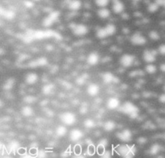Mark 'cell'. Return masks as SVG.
<instances>
[{
	"instance_id": "6da1fadb",
	"label": "cell",
	"mask_w": 165,
	"mask_h": 158,
	"mask_svg": "<svg viewBox=\"0 0 165 158\" xmlns=\"http://www.w3.org/2000/svg\"><path fill=\"white\" fill-rule=\"evenodd\" d=\"M120 111L125 113L131 118H136L139 116V108L137 106L132 103L131 102H125L120 107Z\"/></svg>"
},
{
	"instance_id": "7a4b0ae2",
	"label": "cell",
	"mask_w": 165,
	"mask_h": 158,
	"mask_svg": "<svg viewBox=\"0 0 165 158\" xmlns=\"http://www.w3.org/2000/svg\"><path fill=\"white\" fill-rule=\"evenodd\" d=\"M116 152L118 155L123 157H130L135 154L136 152V149L135 147L128 146L126 145H118L116 148Z\"/></svg>"
},
{
	"instance_id": "3957f363",
	"label": "cell",
	"mask_w": 165,
	"mask_h": 158,
	"mask_svg": "<svg viewBox=\"0 0 165 158\" xmlns=\"http://www.w3.org/2000/svg\"><path fill=\"white\" fill-rule=\"evenodd\" d=\"M60 118L61 122L66 126H72L75 124L76 120H77L76 115L73 112H70V111L62 113Z\"/></svg>"
},
{
	"instance_id": "277c9868",
	"label": "cell",
	"mask_w": 165,
	"mask_h": 158,
	"mask_svg": "<svg viewBox=\"0 0 165 158\" xmlns=\"http://www.w3.org/2000/svg\"><path fill=\"white\" fill-rule=\"evenodd\" d=\"M73 33L77 36H82L88 33V28L83 24H73L70 25Z\"/></svg>"
},
{
	"instance_id": "5b68a950",
	"label": "cell",
	"mask_w": 165,
	"mask_h": 158,
	"mask_svg": "<svg viewBox=\"0 0 165 158\" xmlns=\"http://www.w3.org/2000/svg\"><path fill=\"white\" fill-rule=\"evenodd\" d=\"M158 50L155 49H145L143 53V58L145 62L148 63H153L156 60V55H157Z\"/></svg>"
},
{
	"instance_id": "8992f818",
	"label": "cell",
	"mask_w": 165,
	"mask_h": 158,
	"mask_svg": "<svg viewBox=\"0 0 165 158\" xmlns=\"http://www.w3.org/2000/svg\"><path fill=\"white\" fill-rule=\"evenodd\" d=\"M131 42L132 45H135V46H142V45L146 44L147 39L140 32H137L134 33L131 36Z\"/></svg>"
},
{
	"instance_id": "52a82bcc",
	"label": "cell",
	"mask_w": 165,
	"mask_h": 158,
	"mask_svg": "<svg viewBox=\"0 0 165 158\" xmlns=\"http://www.w3.org/2000/svg\"><path fill=\"white\" fill-rule=\"evenodd\" d=\"M135 60V56L129 54V53H126V54H123L121 56L119 61H120L121 66H123L124 68H129L133 66Z\"/></svg>"
},
{
	"instance_id": "ba28073f",
	"label": "cell",
	"mask_w": 165,
	"mask_h": 158,
	"mask_svg": "<svg viewBox=\"0 0 165 158\" xmlns=\"http://www.w3.org/2000/svg\"><path fill=\"white\" fill-rule=\"evenodd\" d=\"M59 15H60V12L57 11H53L51 12L49 15H48L47 16L45 17L43 21V24L45 27H49L51 25H53L57 19L59 18Z\"/></svg>"
},
{
	"instance_id": "9c48e42d",
	"label": "cell",
	"mask_w": 165,
	"mask_h": 158,
	"mask_svg": "<svg viewBox=\"0 0 165 158\" xmlns=\"http://www.w3.org/2000/svg\"><path fill=\"white\" fill-rule=\"evenodd\" d=\"M116 136L119 140L122 141V142H129L131 140L133 134L130 129H124L121 132H118L116 134Z\"/></svg>"
},
{
	"instance_id": "30bf717a",
	"label": "cell",
	"mask_w": 165,
	"mask_h": 158,
	"mask_svg": "<svg viewBox=\"0 0 165 158\" xmlns=\"http://www.w3.org/2000/svg\"><path fill=\"white\" fill-rule=\"evenodd\" d=\"M125 10V5L121 0H112V11L115 14H122Z\"/></svg>"
},
{
	"instance_id": "8fae6325",
	"label": "cell",
	"mask_w": 165,
	"mask_h": 158,
	"mask_svg": "<svg viewBox=\"0 0 165 158\" xmlns=\"http://www.w3.org/2000/svg\"><path fill=\"white\" fill-rule=\"evenodd\" d=\"M106 107L109 110H116L120 107V100L116 97H111L106 102Z\"/></svg>"
},
{
	"instance_id": "7c38bea8",
	"label": "cell",
	"mask_w": 165,
	"mask_h": 158,
	"mask_svg": "<svg viewBox=\"0 0 165 158\" xmlns=\"http://www.w3.org/2000/svg\"><path fill=\"white\" fill-rule=\"evenodd\" d=\"M102 81L105 84H111V83H118V78L115 77L111 72H106L102 75Z\"/></svg>"
},
{
	"instance_id": "4fadbf2b",
	"label": "cell",
	"mask_w": 165,
	"mask_h": 158,
	"mask_svg": "<svg viewBox=\"0 0 165 158\" xmlns=\"http://www.w3.org/2000/svg\"><path fill=\"white\" fill-rule=\"evenodd\" d=\"M87 63L90 66H96L99 63L100 61V56L98 53H95V52H93V53H90L87 56Z\"/></svg>"
},
{
	"instance_id": "5bb4252c",
	"label": "cell",
	"mask_w": 165,
	"mask_h": 158,
	"mask_svg": "<svg viewBox=\"0 0 165 158\" xmlns=\"http://www.w3.org/2000/svg\"><path fill=\"white\" fill-rule=\"evenodd\" d=\"M83 137V132L81 130L77 129V128H74V129L71 130V132H70V139L73 142L78 141Z\"/></svg>"
},
{
	"instance_id": "9a60e30c",
	"label": "cell",
	"mask_w": 165,
	"mask_h": 158,
	"mask_svg": "<svg viewBox=\"0 0 165 158\" xmlns=\"http://www.w3.org/2000/svg\"><path fill=\"white\" fill-rule=\"evenodd\" d=\"M38 80H39V76L37 75V73H33V72L28 73L25 77V82L30 86L36 84Z\"/></svg>"
},
{
	"instance_id": "2e32d148",
	"label": "cell",
	"mask_w": 165,
	"mask_h": 158,
	"mask_svg": "<svg viewBox=\"0 0 165 158\" xmlns=\"http://www.w3.org/2000/svg\"><path fill=\"white\" fill-rule=\"evenodd\" d=\"M100 91V87L98 85L95 84V83H92V84L89 85L88 87H87V93L91 97H94V96H97L99 94Z\"/></svg>"
},
{
	"instance_id": "e0dca14e",
	"label": "cell",
	"mask_w": 165,
	"mask_h": 158,
	"mask_svg": "<svg viewBox=\"0 0 165 158\" xmlns=\"http://www.w3.org/2000/svg\"><path fill=\"white\" fill-rule=\"evenodd\" d=\"M82 3H81V0H70L69 3H68V8L71 11H76L81 9Z\"/></svg>"
},
{
	"instance_id": "ac0fdd59",
	"label": "cell",
	"mask_w": 165,
	"mask_h": 158,
	"mask_svg": "<svg viewBox=\"0 0 165 158\" xmlns=\"http://www.w3.org/2000/svg\"><path fill=\"white\" fill-rule=\"evenodd\" d=\"M116 126L117 124L115 121L109 119V120H106L104 123L103 128L106 132H112V131H114L116 128Z\"/></svg>"
},
{
	"instance_id": "d6986e66",
	"label": "cell",
	"mask_w": 165,
	"mask_h": 158,
	"mask_svg": "<svg viewBox=\"0 0 165 158\" xmlns=\"http://www.w3.org/2000/svg\"><path fill=\"white\" fill-rule=\"evenodd\" d=\"M98 15L101 19H107L111 16V11L106 8H101L98 11Z\"/></svg>"
},
{
	"instance_id": "ffe728a7",
	"label": "cell",
	"mask_w": 165,
	"mask_h": 158,
	"mask_svg": "<svg viewBox=\"0 0 165 158\" xmlns=\"http://www.w3.org/2000/svg\"><path fill=\"white\" fill-rule=\"evenodd\" d=\"M1 15L5 17V19H8V20L13 19L15 16V14L13 11H11V10H5L4 11L3 8H1Z\"/></svg>"
},
{
	"instance_id": "44dd1931",
	"label": "cell",
	"mask_w": 165,
	"mask_h": 158,
	"mask_svg": "<svg viewBox=\"0 0 165 158\" xmlns=\"http://www.w3.org/2000/svg\"><path fill=\"white\" fill-rule=\"evenodd\" d=\"M21 114L24 117H31L33 115L34 111L30 106H24L21 109Z\"/></svg>"
},
{
	"instance_id": "7402d4cb",
	"label": "cell",
	"mask_w": 165,
	"mask_h": 158,
	"mask_svg": "<svg viewBox=\"0 0 165 158\" xmlns=\"http://www.w3.org/2000/svg\"><path fill=\"white\" fill-rule=\"evenodd\" d=\"M161 151V146L159 144H153L152 145H151L150 149H149V153L151 155L156 156L158 153H160V152Z\"/></svg>"
},
{
	"instance_id": "603a6c76",
	"label": "cell",
	"mask_w": 165,
	"mask_h": 158,
	"mask_svg": "<svg viewBox=\"0 0 165 158\" xmlns=\"http://www.w3.org/2000/svg\"><path fill=\"white\" fill-rule=\"evenodd\" d=\"M67 128L64 125H59L56 128V134L59 137H63L67 134Z\"/></svg>"
},
{
	"instance_id": "cb8c5ba5",
	"label": "cell",
	"mask_w": 165,
	"mask_h": 158,
	"mask_svg": "<svg viewBox=\"0 0 165 158\" xmlns=\"http://www.w3.org/2000/svg\"><path fill=\"white\" fill-rule=\"evenodd\" d=\"M96 36L100 40L106 39L107 36H108V34H107V32L106 30L105 27L98 28V30H97V32H96Z\"/></svg>"
},
{
	"instance_id": "d4e9b609",
	"label": "cell",
	"mask_w": 165,
	"mask_h": 158,
	"mask_svg": "<svg viewBox=\"0 0 165 158\" xmlns=\"http://www.w3.org/2000/svg\"><path fill=\"white\" fill-rule=\"evenodd\" d=\"M54 90V85L53 84H46L45 86H44L43 89H42V92L44 94L49 95V94H52Z\"/></svg>"
},
{
	"instance_id": "484cf974",
	"label": "cell",
	"mask_w": 165,
	"mask_h": 158,
	"mask_svg": "<svg viewBox=\"0 0 165 158\" xmlns=\"http://www.w3.org/2000/svg\"><path fill=\"white\" fill-rule=\"evenodd\" d=\"M105 28L109 36H113L116 32V27L114 24H107L105 26Z\"/></svg>"
},
{
	"instance_id": "4316f807",
	"label": "cell",
	"mask_w": 165,
	"mask_h": 158,
	"mask_svg": "<svg viewBox=\"0 0 165 158\" xmlns=\"http://www.w3.org/2000/svg\"><path fill=\"white\" fill-rule=\"evenodd\" d=\"M83 125L85 128H88V129H91V128H94L96 125L95 121L93 119V118H86L85 119L84 123H83Z\"/></svg>"
},
{
	"instance_id": "83f0119b",
	"label": "cell",
	"mask_w": 165,
	"mask_h": 158,
	"mask_svg": "<svg viewBox=\"0 0 165 158\" xmlns=\"http://www.w3.org/2000/svg\"><path fill=\"white\" fill-rule=\"evenodd\" d=\"M144 70L149 74H153V73H155L157 71V67L154 64H152V63H148L145 66Z\"/></svg>"
},
{
	"instance_id": "f1b7e54d",
	"label": "cell",
	"mask_w": 165,
	"mask_h": 158,
	"mask_svg": "<svg viewBox=\"0 0 165 158\" xmlns=\"http://www.w3.org/2000/svg\"><path fill=\"white\" fill-rule=\"evenodd\" d=\"M159 8H160V6L158 5L156 2H153L148 4L147 9V11H148L150 13H155V12H156V11L159 10Z\"/></svg>"
},
{
	"instance_id": "f546056e",
	"label": "cell",
	"mask_w": 165,
	"mask_h": 158,
	"mask_svg": "<svg viewBox=\"0 0 165 158\" xmlns=\"http://www.w3.org/2000/svg\"><path fill=\"white\" fill-rule=\"evenodd\" d=\"M14 84H15V79L13 78L8 79L3 85L4 90H11V89L14 87Z\"/></svg>"
},
{
	"instance_id": "4dcf8cb0",
	"label": "cell",
	"mask_w": 165,
	"mask_h": 158,
	"mask_svg": "<svg viewBox=\"0 0 165 158\" xmlns=\"http://www.w3.org/2000/svg\"><path fill=\"white\" fill-rule=\"evenodd\" d=\"M36 66H40V67L46 66L48 64L47 58H45L44 56H40L36 60Z\"/></svg>"
},
{
	"instance_id": "1f68e13d",
	"label": "cell",
	"mask_w": 165,
	"mask_h": 158,
	"mask_svg": "<svg viewBox=\"0 0 165 158\" xmlns=\"http://www.w3.org/2000/svg\"><path fill=\"white\" fill-rule=\"evenodd\" d=\"M95 4L98 8H106L110 3V0H94Z\"/></svg>"
},
{
	"instance_id": "d6a6232c",
	"label": "cell",
	"mask_w": 165,
	"mask_h": 158,
	"mask_svg": "<svg viewBox=\"0 0 165 158\" xmlns=\"http://www.w3.org/2000/svg\"><path fill=\"white\" fill-rule=\"evenodd\" d=\"M149 38L151 40H159L160 38V36L157 31L152 30L149 32Z\"/></svg>"
},
{
	"instance_id": "836d02e7",
	"label": "cell",
	"mask_w": 165,
	"mask_h": 158,
	"mask_svg": "<svg viewBox=\"0 0 165 158\" xmlns=\"http://www.w3.org/2000/svg\"><path fill=\"white\" fill-rule=\"evenodd\" d=\"M23 5H24L25 8L31 9V8H33L35 3H34L33 0H25L24 2H23Z\"/></svg>"
},
{
	"instance_id": "e575fe53",
	"label": "cell",
	"mask_w": 165,
	"mask_h": 158,
	"mask_svg": "<svg viewBox=\"0 0 165 158\" xmlns=\"http://www.w3.org/2000/svg\"><path fill=\"white\" fill-rule=\"evenodd\" d=\"M158 52L159 53L162 55H165V45H161L158 49Z\"/></svg>"
},
{
	"instance_id": "d590c367",
	"label": "cell",
	"mask_w": 165,
	"mask_h": 158,
	"mask_svg": "<svg viewBox=\"0 0 165 158\" xmlns=\"http://www.w3.org/2000/svg\"><path fill=\"white\" fill-rule=\"evenodd\" d=\"M35 100H36V98H34V97H32V96H28V97L25 98V101H26L27 103H34Z\"/></svg>"
},
{
	"instance_id": "8d00e7d4",
	"label": "cell",
	"mask_w": 165,
	"mask_h": 158,
	"mask_svg": "<svg viewBox=\"0 0 165 158\" xmlns=\"http://www.w3.org/2000/svg\"><path fill=\"white\" fill-rule=\"evenodd\" d=\"M159 102L161 103H165V92L159 96Z\"/></svg>"
},
{
	"instance_id": "74e56055",
	"label": "cell",
	"mask_w": 165,
	"mask_h": 158,
	"mask_svg": "<svg viewBox=\"0 0 165 158\" xmlns=\"http://www.w3.org/2000/svg\"><path fill=\"white\" fill-rule=\"evenodd\" d=\"M141 73H141V71H139V70H137V71H133L131 73V77L139 76V75H141Z\"/></svg>"
},
{
	"instance_id": "f35d334b",
	"label": "cell",
	"mask_w": 165,
	"mask_h": 158,
	"mask_svg": "<svg viewBox=\"0 0 165 158\" xmlns=\"http://www.w3.org/2000/svg\"><path fill=\"white\" fill-rule=\"evenodd\" d=\"M87 111H88V108L86 107H85V106H83V107L80 108V112L81 114H85V113H87Z\"/></svg>"
},
{
	"instance_id": "ab89813d",
	"label": "cell",
	"mask_w": 165,
	"mask_h": 158,
	"mask_svg": "<svg viewBox=\"0 0 165 158\" xmlns=\"http://www.w3.org/2000/svg\"><path fill=\"white\" fill-rule=\"evenodd\" d=\"M138 142H139V144H144L147 142V140L146 138H143V137H140L138 139Z\"/></svg>"
},
{
	"instance_id": "60d3db41",
	"label": "cell",
	"mask_w": 165,
	"mask_h": 158,
	"mask_svg": "<svg viewBox=\"0 0 165 158\" xmlns=\"http://www.w3.org/2000/svg\"><path fill=\"white\" fill-rule=\"evenodd\" d=\"M154 2H156V3L158 4V5L161 6V7H163V0H155Z\"/></svg>"
},
{
	"instance_id": "b9f144b4",
	"label": "cell",
	"mask_w": 165,
	"mask_h": 158,
	"mask_svg": "<svg viewBox=\"0 0 165 158\" xmlns=\"http://www.w3.org/2000/svg\"><path fill=\"white\" fill-rule=\"evenodd\" d=\"M160 70H161V71L163 72V73H165V63H163V64L160 65Z\"/></svg>"
},
{
	"instance_id": "7bdbcfd3",
	"label": "cell",
	"mask_w": 165,
	"mask_h": 158,
	"mask_svg": "<svg viewBox=\"0 0 165 158\" xmlns=\"http://www.w3.org/2000/svg\"><path fill=\"white\" fill-rule=\"evenodd\" d=\"M163 7L165 8V0H163Z\"/></svg>"
},
{
	"instance_id": "ee69618b",
	"label": "cell",
	"mask_w": 165,
	"mask_h": 158,
	"mask_svg": "<svg viewBox=\"0 0 165 158\" xmlns=\"http://www.w3.org/2000/svg\"><path fill=\"white\" fill-rule=\"evenodd\" d=\"M132 1H135V2H139L140 0H132Z\"/></svg>"
},
{
	"instance_id": "f6af8a7d",
	"label": "cell",
	"mask_w": 165,
	"mask_h": 158,
	"mask_svg": "<svg viewBox=\"0 0 165 158\" xmlns=\"http://www.w3.org/2000/svg\"><path fill=\"white\" fill-rule=\"evenodd\" d=\"M34 2H37V1H40V0H33Z\"/></svg>"
},
{
	"instance_id": "bcb514c9",
	"label": "cell",
	"mask_w": 165,
	"mask_h": 158,
	"mask_svg": "<svg viewBox=\"0 0 165 158\" xmlns=\"http://www.w3.org/2000/svg\"><path fill=\"white\" fill-rule=\"evenodd\" d=\"M163 91H164V92H165V86H164V87H163Z\"/></svg>"
}]
</instances>
